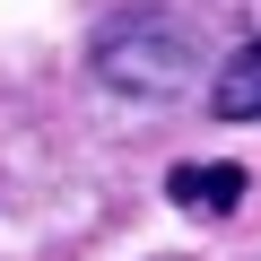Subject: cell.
<instances>
[{
	"instance_id": "cell-3",
	"label": "cell",
	"mask_w": 261,
	"mask_h": 261,
	"mask_svg": "<svg viewBox=\"0 0 261 261\" xmlns=\"http://www.w3.org/2000/svg\"><path fill=\"white\" fill-rule=\"evenodd\" d=\"M209 105H218V122H261V35L218 70V87H209Z\"/></svg>"
},
{
	"instance_id": "cell-2",
	"label": "cell",
	"mask_w": 261,
	"mask_h": 261,
	"mask_svg": "<svg viewBox=\"0 0 261 261\" xmlns=\"http://www.w3.org/2000/svg\"><path fill=\"white\" fill-rule=\"evenodd\" d=\"M244 192H252V174H244V166H226V157H192V166H174V174H166V200H174L183 218H235V209H244Z\"/></svg>"
},
{
	"instance_id": "cell-1",
	"label": "cell",
	"mask_w": 261,
	"mask_h": 261,
	"mask_svg": "<svg viewBox=\"0 0 261 261\" xmlns=\"http://www.w3.org/2000/svg\"><path fill=\"white\" fill-rule=\"evenodd\" d=\"M87 70H96V87L122 96V105H174V96L200 79V53H192V35L166 27V18H122V27L96 35Z\"/></svg>"
}]
</instances>
